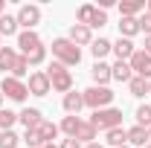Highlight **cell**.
Instances as JSON below:
<instances>
[{
    "mask_svg": "<svg viewBox=\"0 0 151 148\" xmlns=\"http://www.w3.org/2000/svg\"><path fill=\"white\" fill-rule=\"evenodd\" d=\"M20 32V26H18V18L15 15H3L0 18V38H12V35H18Z\"/></svg>",
    "mask_w": 151,
    "mask_h": 148,
    "instance_id": "obj_20",
    "label": "cell"
},
{
    "mask_svg": "<svg viewBox=\"0 0 151 148\" xmlns=\"http://www.w3.org/2000/svg\"><path fill=\"white\" fill-rule=\"evenodd\" d=\"M111 52L116 55V61H131V55L137 52V47H134V41H128V38H119V41H113Z\"/></svg>",
    "mask_w": 151,
    "mask_h": 148,
    "instance_id": "obj_12",
    "label": "cell"
},
{
    "mask_svg": "<svg viewBox=\"0 0 151 148\" xmlns=\"http://www.w3.org/2000/svg\"><path fill=\"white\" fill-rule=\"evenodd\" d=\"M105 142H108L111 148L128 145V131H125V128H113V131H108V134H105Z\"/></svg>",
    "mask_w": 151,
    "mask_h": 148,
    "instance_id": "obj_23",
    "label": "cell"
},
{
    "mask_svg": "<svg viewBox=\"0 0 151 148\" xmlns=\"http://www.w3.org/2000/svg\"><path fill=\"white\" fill-rule=\"evenodd\" d=\"M113 96L116 93L111 87H87V90H81V99H84V108H93V111H102V108H111Z\"/></svg>",
    "mask_w": 151,
    "mask_h": 148,
    "instance_id": "obj_5",
    "label": "cell"
},
{
    "mask_svg": "<svg viewBox=\"0 0 151 148\" xmlns=\"http://www.w3.org/2000/svg\"><path fill=\"white\" fill-rule=\"evenodd\" d=\"M142 52L151 55V35H145V44H142Z\"/></svg>",
    "mask_w": 151,
    "mask_h": 148,
    "instance_id": "obj_35",
    "label": "cell"
},
{
    "mask_svg": "<svg viewBox=\"0 0 151 148\" xmlns=\"http://www.w3.org/2000/svg\"><path fill=\"white\" fill-rule=\"evenodd\" d=\"M20 142H26L29 148H41L44 142H41V137H38V131L35 128H29V131H23V137H20Z\"/></svg>",
    "mask_w": 151,
    "mask_h": 148,
    "instance_id": "obj_32",
    "label": "cell"
},
{
    "mask_svg": "<svg viewBox=\"0 0 151 148\" xmlns=\"http://www.w3.org/2000/svg\"><path fill=\"white\" fill-rule=\"evenodd\" d=\"M12 78H20V81H23V75H29V61H26V58L20 55L18 61H15V67H12Z\"/></svg>",
    "mask_w": 151,
    "mask_h": 148,
    "instance_id": "obj_29",
    "label": "cell"
},
{
    "mask_svg": "<svg viewBox=\"0 0 151 148\" xmlns=\"http://www.w3.org/2000/svg\"><path fill=\"white\" fill-rule=\"evenodd\" d=\"M78 122H81V116H64V119H61V125H58V131H64L67 137H73L76 128H78Z\"/></svg>",
    "mask_w": 151,
    "mask_h": 148,
    "instance_id": "obj_27",
    "label": "cell"
},
{
    "mask_svg": "<svg viewBox=\"0 0 151 148\" xmlns=\"http://www.w3.org/2000/svg\"><path fill=\"white\" fill-rule=\"evenodd\" d=\"M119 148H131V145H119Z\"/></svg>",
    "mask_w": 151,
    "mask_h": 148,
    "instance_id": "obj_44",
    "label": "cell"
},
{
    "mask_svg": "<svg viewBox=\"0 0 151 148\" xmlns=\"http://www.w3.org/2000/svg\"><path fill=\"white\" fill-rule=\"evenodd\" d=\"M137 125L139 128H151V105H139L137 108Z\"/></svg>",
    "mask_w": 151,
    "mask_h": 148,
    "instance_id": "obj_28",
    "label": "cell"
},
{
    "mask_svg": "<svg viewBox=\"0 0 151 148\" xmlns=\"http://www.w3.org/2000/svg\"><path fill=\"white\" fill-rule=\"evenodd\" d=\"M20 58V52L15 50V47H3L0 50V73H12V67H15V61Z\"/></svg>",
    "mask_w": 151,
    "mask_h": 148,
    "instance_id": "obj_17",
    "label": "cell"
},
{
    "mask_svg": "<svg viewBox=\"0 0 151 148\" xmlns=\"http://www.w3.org/2000/svg\"><path fill=\"white\" fill-rule=\"evenodd\" d=\"M93 12H96L93 3H81V6H78V12H76V23L87 26V23H90V18H93Z\"/></svg>",
    "mask_w": 151,
    "mask_h": 148,
    "instance_id": "obj_26",
    "label": "cell"
},
{
    "mask_svg": "<svg viewBox=\"0 0 151 148\" xmlns=\"http://www.w3.org/2000/svg\"><path fill=\"white\" fill-rule=\"evenodd\" d=\"M0 93L6 96V99H12V102H26V81H20V78H12V75H3V84H0Z\"/></svg>",
    "mask_w": 151,
    "mask_h": 148,
    "instance_id": "obj_6",
    "label": "cell"
},
{
    "mask_svg": "<svg viewBox=\"0 0 151 148\" xmlns=\"http://www.w3.org/2000/svg\"><path fill=\"white\" fill-rule=\"evenodd\" d=\"M128 64H131V73H134V75H139V78L151 81V55H145L142 50H137Z\"/></svg>",
    "mask_w": 151,
    "mask_h": 148,
    "instance_id": "obj_9",
    "label": "cell"
},
{
    "mask_svg": "<svg viewBox=\"0 0 151 148\" xmlns=\"http://www.w3.org/2000/svg\"><path fill=\"white\" fill-rule=\"evenodd\" d=\"M128 90H131V96L142 99V96H148V81H145V78H139V75H134L131 81H128Z\"/></svg>",
    "mask_w": 151,
    "mask_h": 148,
    "instance_id": "obj_25",
    "label": "cell"
},
{
    "mask_svg": "<svg viewBox=\"0 0 151 148\" xmlns=\"http://www.w3.org/2000/svg\"><path fill=\"white\" fill-rule=\"evenodd\" d=\"M41 148H58V145H55V142H52V145H41Z\"/></svg>",
    "mask_w": 151,
    "mask_h": 148,
    "instance_id": "obj_38",
    "label": "cell"
},
{
    "mask_svg": "<svg viewBox=\"0 0 151 148\" xmlns=\"http://www.w3.org/2000/svg\"><path fill=\"white\" fill-rule=\"evenodd\" d=\"M18 122H20L26 131H29V128H38V125L44 122V113L38 111V108H23V111L18 113Z\"/></svg>",
    "mask_w": 151,
    "mask_h": 148,
    "instance_id": "obj_14",
    "label": "cell"
},
{
    "mask_svg": "<svg viewBox=\"0 0 151 148\" xmlns=\"http://www.w3.org/2000/svg\"><path fill=\"white\" fill-rule=\"evenodd\" d=\"M26 90L32 93V96H47V93L52 90V84H50V78H47V70H35V73H29Z\"/></svg>",
    "mask_w": 151,
    "mask_h": 148,
    "instance_id": "obj_8",
    "label": "cell"
},
{
    "mask_svg": "<svg viewBox=\"0 0 151 148\" xmlns=\"http://www.w3.org/2000/svg\"><path fill=\"white\" fill-rule=\"evenodd\" d=\"M3 15H6V3L0 0V18H3Z\"/></svg>",
    "mask_w": 151,
    "mask_h": 148,
    "instance_id": "obj_37",
    "label": "cell"
},
{
    "mask_svg": "<svg viewBox=\"0 0 151 148\" xmlns=\"http://www.w3.org/2000/svg\"><path fill=\"white\" fill-rule=\"evenodd\" d=\"M111 78H113V81H122V84H128V81L134 78L131 64H128V61H116V64H111Z\"/></svg>",
    "mask_w": 151,
    "mask_h": 148,
    "instance_id": "obj_18",
    "label": "cell"
},
{
    "mask_svg": "<svg viewBox=\"0 0 151 148\" xmlns=\"http://www.w3.org/2000/svg\"><path fill=\"white\" fill-rule=\"evenodd\" d=\"M47 78H50V84H52V90L58 93H67L73 90V73L64 67V64H58V61H52L50 67H47Z\"/></svg>",
    "mask_w": 151,
    "mask_h": 148,
    "instance_id": "obj_4",
    "label": "cell"
},
{
    "mask_svg": "<svg viewBox=\"0 0 151 148\" xmlns=\"http://www.w3.org/2000/svg\"><path fill=\"white\" fill-rule=\"evenodd\" d=\"M137 23H139V32H145V35H151V12L145 9L139 18H137Z\"/></svg>",
    "mask_w": 151,
    "mask_h": 148,
    "instance_id": "obj_33",
    "label": "cell"
},
{
    "mask_svg": "<svg viewBox=\"0 0 151 148\" xmlns=\"http://www.w3.org/2000/svg\"><path fill=\"white\" fill-rule=\"evenodd\" d=\"M145 12V0H122L119 3V15L122 18H139Z\"/></svg>",
    "mask_w": 151,
    "mask_h": 148,
    "instance_id": "obj_16",
    "label": "cell"
},
{
    "mask_svg": "<svg viewBox=\"0 0 151 148\" xmlns=\"http://www.w3.org/2000/svg\"><path fill=\"white\" fill-rule=\"evenodd\" d=\"M119 38H128L131 41L137 32H139V23H137V18H119Z\"/></svg>",
    "mask_w": 151,
    "mask_h": 148,
    "instance_id": "obj_21",
    "label": "cell"
},
{
    "mask_svg": "<svg viewBox=\"0 0 151 148\" xmlns=\"http://www.w3.org/2000/svg\"><path fill=\"white\" fill-rule=\"evenodd\" d=\"M67 38L73 41L76 47H90V44H93V29H90V26H81V23H73Z\"/></svg>",
    "mask_w": 151,
    "mask_h": 148,
    "instance_id": "obj_10",
    "label": "cell"
},
{
    "mask_svg": "<svg viewBox=\"0 0 151 148\" xmlns=\"http://www.w3.org/2000/svg\"><path fill=\"white\" fill-rule=\"evenodd\" d=\"M58 148H81V142L73 139V137H67V139H61V145H58Z\"/></svg>",
    "mask_w": 151,
    "mask_h": 148,
    "instance_id": "obj_34",
    "label": "cell"
},
{
    "mask_svg": "<svg viewBox=\"0 0 151 148\" xmlns=\"http://www.w3.org/2000/svg\"><path fill=\"white\" fill-rule=\"evenodd\" d=\"M18 52L29 61V67H38V64L47 61V47H44V41L35 29H20L18 32Z\"/></svg>",
    "mask_w": 151,
    "mask_h": 148,
    "instance_id": "obj_1",
    "label": "cell"
},
{
    "mask_svg": "<svg viewBox=\"0 0 151 148\" xmlns=\"http://www.w3.org/2000/svg\"><path fill=\"white\" fill-rule=\"evenodd\" d=\"M111 47H113V41H108V38H93V44H90V52H93L96 61H102V58L111 52Z\"/></svg>",
    "mask_w": 151,
    "mask_h": 148,
    "instance_id": "obj_22",
    "label": "cell"
},
{
    "mask_svg": "<svg viewBox=\"0 0 151 148\" xmlns=\"http://www.w3.org/2000/svg\"><path fill=\"white\" fill-rule=\"evenodd\" d=\"M52 58L70 70V67H76L81 61V47H76L70 38H55L52 41Z\"/></svg>",
    "mask_w": 151,
    "mask_h": 148,
    "instance_id": "obj_2",
    "label": "cell"
},
{
    "mask_svg": "<svg viewBox=\"0 0 151 148\" xmlns=\"http://www.w3.org/2000/svg\"><path fill=\"white\" fill-rule=\"evenodd\" d=\"M145 148H151V145H145Z\"/></svg>",
    "mask_w": 151,
    "mask_h": 148,
    "instance_id": "obj_45",
    "label": "cell"
},
{
    "mask_svg": "<svg viewBox=\"0 0 151 148\" xmlns=\"http://www.w3.org/2000/svg\"><path fill=\"white\" fill-rule=\"evenodd\" d=\"M0 105H3V93H0Z\"/></svg>",
    "mask_w": 151,
    "mask_h": 148,
    "instance_id": "obj_42",
    "label": "cell"
},
{
    "mask_svg": "<svg viewBox=\"0 0 151 148\" xmlns=\"http://www.w3.org/2000/svg\"><path fill=\"white\" fill-rule=\"evenodd\" d=\"M87 26H90V29H102V26H108V12H102V9L96 6V12H93V18H90Z\"/></svg>",
    "mask_w": 151,
    "mask_h": 148,
    "instance_id": "obj_31",
    "label": "cell"
},
{
    "mask_svg": "<svg viewBox=\"0 0 151 148\" xmlns=\"http://www.w3.org/2000/svg\"><path fill=\"white\" fill-rule=\"evenodd\" d=\"M73 139L84 142V145H90V142H96V139H99V131L90 125V119H87V122L81 119V122H78V128H76V134H73Z\"/></svg>",
    "mask_w": 151,
    "mask_h": 148,
    "instance_id": "obj_13",
    "label": "cell"
},
{
    "mask_svg": "<svg viewBox=\"0 0 151 148\" xmlns=\"http://www.w3.org/2000/svg\"><path fill=\"white\" fill-rule=\"evenodd\" d=\"M20 137L15 131H0V148H18Z\"/></svg>",
    "mask_w": 151,
    "mask_h": 148,
    "instance_id": "obj_30",
    "label": "cell"
},
{
    "mask_svg": "<svg viewBox=\"0 0 151 148\" xmlns=\"http://www.w3.org/2000/svg\"><path fill=\"white\" fill-rule=\"evenodd\" d=\"M148 145H151V128H148Z\"/></svg>",
    "mask_w": 151,
    "mask_h": 148,
    "instance_id": "obj_39",
    "label": "cell"
},
{
    "mask_svg": "<svg viewBox=\"0 0 151 148\" xmlns=\"http://www.w3.org/2000/svg\"><path fill=\"white\" fill-rule=\"evenodd\" d=\"M0 50H3V38H0Z\"/></svg>",
    "mask_w": 151,
    "mask_h": 148,
    "instance_id": "obj_43",
    "label": "cell"
},
{
    "mask_svg": "<svg viewBox=\"0 0 151 148\" xmlns=\"http://www.w3.org/2000/svg\"><path fill=\"white\" fill-rule=\"evenodd\" d=\"M61 105H64L67 116H78V111L84 108V99H81V93H78V90H70L64 99H61Z\"/></svg>",
    "mask_w": 151,
    "mask_h": 148,
    "instance_id": "obj_15",
    "label": "cell"
},
{
    "mask_svg": "<svg viewBox=\"0 0 151 148\" xmlns=\"http://www.w3.org/2000/svg\"><path fill=\"white\" fill-rule=\"evenodd\" d=\"M84 148H105L102 142H90V145H84Z\"/></svg>",
    "mask_w": 151,
    "mask_h": 148,
    "instance_id": "obj_36",
    "label": "cell"
},
{
    "mask_svg": "<svg viewBox=\"0 0 151 148\" xmlns=\"http://www.w3.org/2000/svg\"><path fill=\"white\" fill-rule=\"evenodd\" d=\"M15 18H18V26H23V29H35L38 23H41V6H35V3H23Z\"/></svg>",
    "mask_w": 151,
    "mask_h": 148,
    "instance_id": "obj_7",
    "label": "cell"
},
{
    "mask_svg": "<svg viewBox=\"0 0 151 148\" xmlns=\"http://www.w3.org/2000/svg\"><path fill=\"white\" fill-rule=\"evenodd\" d=\"M148 96H151V81H148Z\"/></svg>",
    "mask_w": 151,
    "mask_h": 148,
    "instance_id": "obj_41",
    "label": "cell"
},
{
    "mask_svg": "<svg viewBox=\"0 0 151 148\" xmlns=\"http://www.w3.org/2000/svg\"><path fill=\"white\" fill-rule=\"evenodd\" d=\"M90 125L96 131H113V128H122V111L119 108H102V111H93L90 116Z\"/></svg>",
    "mask_w": 151,
    "mask_h": 148,
    "instance_id": "obj_3",
    "label": "cell"
},
{
    "mask_svg": "<svg viewBox=\"0 0 151 148\" xmlns=\"http://www.w3.org/2000/svg\"><path fill=\"white\" fill-rule=\"evenodd\" d=\"M128 145H139V148H145V145H148V128H139V125H134V128L128 131Z\"/></svg>",
    "mask_w": 151,
    "mask_h": 148,
    "instance_id": "obj_24",
    "label": "cell"
},
{
    "mask_svg": "<svg viewBox=\"0 0 151 148\" xmlns=\"http://www.w3.org/2000/svg\"><path fill=\"white\" fill-rule=\"evenodd\" d=\"M35 131H38V137H41L44 145H52V139L58 137V125H55V122H50V119H44Z\"/></svg>",
    "mask_w": 151,
    "mask_h": 148,
    "instance_id": "obj_19",
    "label": "cell"
},
{
    "mask_svg": "<svg viewBox=\"0 0 151 148\" xmlns=\"http://www.w3.org/2000/svg\"><path fill=\"white\" fill-rule=\"evenodd\" d=\"M145 9H148V12H151V0H148V6H145Z\"/></svg>",
    "mask_w": 151,
    "mask_h": 148,
    "instance_id": "obj_40",
    "label": "cell"
},
{
    "mask_svg": "<svg viewBox=\"0 0 151 148\" xmlns=\"http://www.w3.org/2000/svg\"><path fill=\"white\" fill-rule=\"evenodd\" d=\"M90 78H93L96 87H108V81H113V78H111V64L96 61L93 67H90Z\"/></svg>",
    "mask_w": 151,
    "mask_h": 148,
    "instance_id": "obj_11",
    "label": "cell"
}]
</instances>
